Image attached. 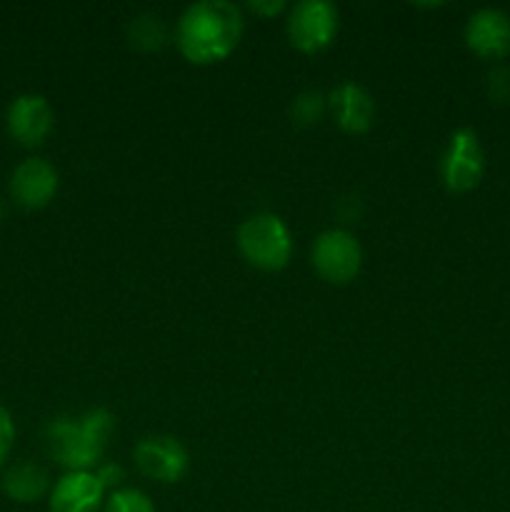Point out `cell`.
<instances>
[{
    "label": "cell",
    "mask_w": 510,
    "mask_h": 512,
    "mask_svg": "<svg viewBox=\"0 0 510 512\" xmlns=\"http://www.w3.org/2000/svg\"><path fill=\"white\" fill-rule=\"evenodd\" d=\"M15 443V423L13 415L8 413L5 408H0V465L5 463V458L10 455Z\"/></svg>",
    "instance_id": "ac0fdd59"
},
{
    "label": "cell",
    "mask_w": 510,
    "mask_h": 512,
    "mask_svg": "<svg viewBox=\"0 0 510 512\" xmlns=\"http://www.w3.org/2000/svg\"><path fill=\"white\" fill-rule=\"evenodd\" d=\"M338 33V8L328 0H303L288 15V38L300 53H320Z\"/></svg>",
    "instance_id": "8992f818"
},
{
    "label": "cell",
    "mask_w": 510,
    "mask_h": 512,
    "mask_svg": "<svg viewBox=\"0 0 510 512\" xmlns=\"http://www.w3.org/2000/svg\"><path fill=\"white\" fill-rule=\"evenodd\" d=\"M130 45L138 50H158L165 43L168 33H165V23L153 13L138 15V18L130 23L128 30Z\"/></svg>",
    "instance_id": "5bb4252c"
},
{
    "label": "cell",
    "mask_w": 510,
    "mask_h": 512,
    "mask_svg": "<svg viewBox=\"0 0 510 512\" xmlns=\"http://www.w3.org/2000/svg\"><path fill=\"white\" fill-rule=\"evenodd\" d=\"M243 13L228 0H203L185 8L175 25V43L185 60L210 65L228 58L243 38Z\"/></svg>",
    "instance_id": "6da1fadb"
},
{
    "label": "cell",
    "mask_w": 510,
    "mask_h": 512,
    "mask_svg": "<svg viewBox=\"0 0 510 512\" xmlns=\"http://www.w3.org/2000/svg\"><path fill=\"white\" fill-rule=\"evenodd\" d=\"M485 173V153L478 133L473 128H458L448 140L443 160H440V175L450 193H470L478 188Z\"/></svg>",
    "instance_id": "277c9868"
},
{
    "label": "cell",
    "mask_w": 510,
    "mask_h": 512,
    "mask_svg": "<svg viewBox=\"0 0 510 512\" xmlns=\"http://www.w3.org/2000/svg\"><path fill=\"white\" fill-rule=\"evenodd\" d=\"M330 108H333L335 123L340 125V130L350 135L368 133L370 125L375 118V103L370 98V93L365 88L355 83H343L330 93L328 98Z\"/></svg>",
    "instance_id": "7c38bea8"
},
{
    "label": "cell",
    "mask_w": 510,
    "mask_h": 512,
    "mask_svg": "<svg viewBox=\"0 0 510 512\" xmlns=\"http://www.w3.org/2000/svg\"><path fill=\"white\" fill-rule=\"evenodd\" d=\"M325 95L318 93V90H308V93L298 95L293 100V108H290V115H293V123L298 125H313L323 118L325 113Z\"/></svg>",
    "instance_id": "2e32d148"
},
{
    "label": "cell",
    "mask_w": 510,
    "mask_h": 512,
    "mask_svg": "<svg viewBox=\"0 0 510 512\" xmlns=\"http://www.w3.org/2000/svg\"><path fill=\"white\" fill-rule=\"evenodd\" d=\"M105 503V488L95 470H73L65 473L50 488V512H98Z\"/></svg>",
    "instance_id": "8fae6325"
},
{
    "label": "cell",
    "mask_w": 510,
    "mask_h": 512,
    "mask_svg": "<svg viewBox=\"0 0 510 512\" xmlns=\"http://www.w3.org/2000/svg\"><path fill=\"white\" fill-rule=\"evenodd\" d=\"M0 220H3V203H0Z\"/></svg>",
    "instance_id": "44dd1931"
},
{
    "label": "cell",
    "mask_w": 510,
    "mask_h": 512,
    "mask_svg": "<svg viewBox=\"0 0 510 512\" xmlns=\"http://www.w3.org/2000/svg\"><path fill=\"white\" fill-rule=\"evenodd\" d=\"M58 193V170L43 158H28L10 175V198L20 208L38 210Z\"/></svg>",
    "instance_id": "9c48e42d"
},
{
    "label": "cell",
    "mask_w": 510,
    "mask_h": 512,
    "mask_svg": "<svg viewBox=\"0 0 510 512\" xmlns=\"http://www.w3.org/2000/svg\"><path fill=\"white\" fill-rule=\"evenodd\" d=\"M113 428V415L103 408L88 410L78 418H55L45 428V448L68 473L90 470L103 458Z\"/></svg>",
    "instance_id": "7a4b0ae2"
},
{
    "label": "cell",
    "mask_w": 510,
    "mask_h": 512,
    "mask_svg": "<svg viewBox=\"0 0 510 512\" xmlns=\"http://www.w3.org/2000/svg\"><path fill=\"white\" fill-rule=\"evenodd\" d=\"M310 260H313V268L320 278L333 285H345L360 273L363 250H360V243L355 240L353 233L343 228H333L318 235Z\"/></svg>",
    "instance_id": "5b68a950"
},
{
    "label": "cell",
    "mask_w": 510,
    "mask_h": 512,
    "mask_svg": "<svg viewBox=\"0 0 510 512\" xmlns=\"http://www.w3.org/2000/svg\"><path fill=\"white\" fill-rule=\"evenodd\" d=\"M95 475H98V480L103 483L105 490H110V488L118 490V485L123 483V478H125L123 468H120V465H113V463L100 465V468L95 470Z\"/></svg>",
    "instance_id": "d6986e66"
},
{
    "label": "cell",
    "mask_w": 510,
    "mask_h": 512,
    "mask_svg": "<svg viewBox=\"0 0 510 512\" xmlns=\"http://www.w3.org/2000/svg\"><path fill=\"white\" fill-rule=\"evenodd\" d=\"M133 460L145 478L155 483H178L188 473V453L170 435H148L133 450Z\"/></svg>",
    "instance_id": "52a82bcc"
},
{
    "label": "cell",
    "mask_w": 510,
    "mask_h": 512,
    "mask_svg": "<svg viewBox=\"0 0 510 512\" xmlns=\"http://www.w3.org/2000/svg\"><path fill=\"white\" fill-rule=\"evenodd\" d=\"M48 490V473L35 463H15L3 475V493L13 503H38Z\"/></svg>",
    "instance_id": "4fadbf2b"
},
{
    "label": "cell",
    "mask_w": 510,
    "mask_h": 512,
    "mask_svg": "<svg viewBox=\"0 0 510 512\" xmlns=\"http://www.w3.org/2000/svg\"><path fill=\"white\" fill-rule=\"evenodd\" d=\"M238 248L258 270H283L293 255V235L283 218L273 213L250 215L238 228Z\"/></svg>",
    "instance_id": "3957f363"
},
{
    "label": "cell",
    "mask_w": 510,
    "mask_h": 512,
    "mask_svg": "<svg viewBox=\"0 0 510 512\" xmlns=\"http://www.w3.org/2000/svg\"><path fill=\"white\" fill-rule=\"evenodd\" d=\"M465 45L483 60H503L510 53V15L500 8H480L465 23Z\"/></svg>",
    "instance_id": "ba28073f"
},
{
    "label": "cell",
    "mask_w": 510,
    "mask_h": 512,
    "mask_svg": "<svg viewBox=\"0 0 510 512\" xmlns=\"http://www.w3.org/2000/svg\"><path fill=\"white\" fill-rule=\"evenodd\" d=\"M103 512H158L153 500L135 488H118L108 495Z\"/></svg>",
    "instance_id": "9a60e30c"
},
{
    "label": "cell",
    "mask_w": 510,
    "mask_h": 512,
    "mask_svg": "<svg viewBox=\"0 0 510 512\" xmlns=\"http://www.w3.org/2000/svg\"><path fill=\"white\" fill-rule=\"evenodd\" d=\"M285 8V3H250V10H253V13H258V15H275V13H280V10Z\"/></svg>",
    "instance_id": "ffe728a7"
},
{
    "label": "cell",
    "mask_w": 510,
    "mask_h": 512,
    "mask_svg": "<svg viewBox=\"0 0 510 512\" xmlns=\"http://www.w3.org/2000/svg\"><path fill=\"white\" fill-rule=\"evenodd\" d=\"M5 123H8V133L13 135V140H18L25 148H35V145H40L50 135L55 115L43 95L30 93L20 95V98L10 103Z\"/></svg>",
    "instance_id": "30bf717a"
},
{
    "label": "cell",
    "mask_w": 510,
    "mask_h": 512,
    "mask_svg": "<svg viewBox=\"0 0 510 512\" xmlns=\"http://www.w3.org/2000/svg\"><path fill=\"white\" fill-rule=\"evenodd\" d=\"M488 95L495 100V103H510V68L490 70Z\"/></svg>",
    "instance_id": "e0dca14e"
}]
</instances>
